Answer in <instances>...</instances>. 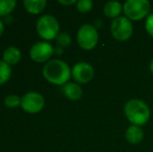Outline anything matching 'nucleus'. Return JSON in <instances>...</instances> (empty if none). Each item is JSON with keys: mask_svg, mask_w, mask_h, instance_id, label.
I'll use <instances>...</instances> for the list:
<instances>
[{"mask_svg": "<svg viewBox=\"0 0 153 152\" xmlns=\"http://www.w3.org/2000/svg\"><path fill=\"white\" fill-rule=\"evenodd\" d=\"M43 75L45 79L53 85H65L72 75V71L68 64L61 59H52L43 67Z\"/></svg>", "mask_w": 153, "mask_h": 152, "instance_id": "nucleus-1", "label": "nucleus"}, {"mask_svg": "<svg viewBox=\"0 0 153 152\" xmlns=\"http://www.w3.org/2000/svg\"><path fill=\"white\" fill-rule=\"evenodd\" d=\"M124 113L126 118L137 126L145 125L150 118V110L148 105L139 99H131L125 104Z\"/></svg>", "mask_w": 153, "mask_h": 152, "instance_id": "nucleus-2", "label": "nucleus"}, {"mask_svg": "<svg viewBox=\"0 0 153 152\" xmlns=\"http://www.w3.org/2000/svg\"><path fill=\"white\" fill-rule=\"evenodd\" d=\"M36 31L38 35L45 41L56 39L59 33V21L52 15H44L36 21Z\"/></svg>", "mask_w": 153, "mask_h": 152, "instance_id": "nucleus-3", "label": "nucleus"}, {"mask_svg": "<svg viewBox=\"0 0 153 152\" xmlns=\"http://www.w3.org/2000/svg\"><path fill=\"white\" fill-rule=\"evenodd\" d=\"M127 19L141 20L148 15L150 10V3L147 0H128L123 6Z\"/></svg>", "mask_w": 153, "mask_h": 152, "instance_id": "nucleus-4", "label": "nucleus"}, {"mask_svg": "<svg viewBox=\"0 0 153 152\" xmlns=\"http://www.w3.org/2000/svg\"><path fill=\"white\" fill-rule=\"evenodd\" d=\"M77 42L85 50H91L98 43V33L94 25L85 24L77 33Z\"/></svg>", "mask_w": 153, "mask_h": 152, "instance_id": "nucleus-5", "label": "nucleus"}, {"mask_svg": "<svg viewBox=\"0 0 153 152\" xmlns=\"http://www.w3.org/2000/svg\"><path fill=\"white\" fill-rule=\"evenodd\" d=\"M111 31L116 40L123 42L131 37L133 31V26L130 20L126 17H118L113 21L111 25Z\"/></svg>", "mask_w": 153, "mask_h": 152, "instance_id": "nucleus-6", "label": "nucleus"}, {"mask_svg": "<svg viewBox=\"0 0 153 152\" xmlns=\"http://www.w3.org/2000/svg\"><path fill=\"white\" fill-rule=\"evenodd\" d=\"M45 105L44 97L36 92H28L21 98V108L29 114L41 112Z\"/></svg>", "mask_w": 153, "mask_h": 152, "instance_id": "nucleus-7", "label": "nucleus"}, {"mask_svg": "<svg viewBox=\"0 0 153 152\" xmlns=\"http://www.w3.org/2000/svg\"><path fill=\"white\" fill-rule=\"evenodd\" d=\"M54 53V48L48 42H38L30 48L29 56L36 63L47 62Z\"/></svg>", "mask_w": 153, "mask_h": 152, "instance_id": "nucleus-8", "label": "nucleus"}, {"mask_svg": "<svg viewBox=\"0 0 153 152\" xmlns=\"http://www.w3.org/2000/svg\"><path fill=\"white\" fill-rule=\"evenodd\" d=\"M72 76L77 82L87 83L94 77V69L88 63H78L73 67Z\"/></svg>", "mask_w": 153, "mask_h": 152, "instance_id": "nucleus-9", "label": "nucleus"}, {"mask_svg": "<svg viewBox=\"0 0 153 152\" xmlns=\"http://www.w3.org/2000/svg\"><path fill=\"white\" fill-rule=\"evenodd\" d=\"M125 138L130 144H139L144 138V131L140 126L130 125L126 129Z\"/></svg>", "mask_w": 153, "mask_h": 152, "instance_id": "nucleus-10", "label": "nucleus"}, {"mask_svg": "<svg viewBox=\"0 0 153 152\" xmlns=\"http://www.w3.org/2000/svg\"><path fill=\"white\" fill-rule=\"evenodd\" d=\"M2 61L5 62L7 65H16L21 59V51L15 46L7 47L2 54Z\"/></svg>", "mask_w": 153, "mask_h": 152, "instance_id": "nucleus-11", "label": "nucleus"}, {"mask_svg": "<svg viewBox=\"0 0 153 152\" xmlns=\"http://www.w3.org/2000/svg\"><path fill=\"white\" fill-rule=\"evenodd\" d=\"M62 92L66 95V97L70 100H78L82 96V90H81L80 85L73 82L66 83L62 87Z\"/></svg>", "mask_w": 153, "mask_h": 152, "instance_id": "nucleus-12", "label": "nucleus"}, {"mask_svg": "<svg viewBox=\"0 0 153 152\" xmlns=\"http://www.w3.org/2000/svg\"><path fill=\"white\" fill-rule=\"evenodd\" d=\"M23 4H24V7L27 12L36 15L44 10L47 1L46 0H24Z\"/></svg>", "mask_w": 153, "mask_h": 152, "instance_id": "nucleus-13", "label": "nucleus"}, {"mask_svg": "<svg viewBox=\"0 0 153 152\" xmlns=\"http://www.w3.org/2000/svg\"><path fill=\"white\" fill-rule=\"evenodd\" d=\"M104 15L108 18H117L122 12V5L120 2L109 1L104 5Z\"/></svg>", "mask_w": 153, "mask_h": 152, "instance_id": "nucleus-14", "label": "nucleus"}, {"mask_svg": "<svg viewBox=\"0 0 153 152\" xmlns=\"http://www.w3.org/2000/svg\"><path fill=\"white\" fill-rule=\"evenodd\" d=\"M17 2L15 0H0V17H6L15 10Z\"/></svg>", "mask_w": 153, "mask_h": 152, "instance_id": "nucleus-15", "label": "nucleus"}, {"mask_svg": "<svg viewBox=\"0 0 153 152\" xmlns=\"http://www.w3.org/2000/svg\"><path fill=\"white\" fill-rule=\"evenodd\" d=\"M12 75V68L3 61H0V85L5 83Z\"/></svg>", "mask_w": 153, "mask_h": 152, "instance_id": "nucleus-16", "label": "nucleus"}, {"mask_svg": "<svg viewBox=\"0 0 153 152\" xmlns=\"http://www.w3.org/2000/svg\"><path fill=\"white\" fill-rule=\"evenodd\" d=\"M4 104L10 108H17V106L21 105V98L17 95H8L4 98Z\"/></svg>", "mask_w": 153, "mask_h": 152, "instance_id": "nucleus-17", "label": "nucleus"}, {"mask_svg": "<svg viewBox=\"0 0 153 152\" xmlns=\"http://www.w3.org/2000/svg\"><path fill=\"white\" fill-rule=\"evenodd\" d=\"M56 43L61 47H68L71 44V37L67 33H59L56 37Z\"/></svg>", "mask_w": 153, "mask_h": 152, "instance_id": "nucleus-18", "label": "nucleus"}, {"mask_svg": "<svg viewBox=\"0 0 153 152\" xmlns=\"http://www.w3.org/2000/svg\"><path fill=\"white\" fill-rule=\"evenodd\" d=\"M93 2L91 0H79L77 2V10L81 13H88L92 10Z\"/></svg>", "mask_w": 153, "mask_h": 152, "instance_id": "nucleus-19", "label": "nucleus"}, {"mask_svg": "<svg viewBox=\"0 0 153 152\" xmlns=\"http://www.w3.org/2000/svg\"><path fill=\"white\" fill-rule=\"evenodd\" d=\"M146 29H147L148 33L153 37V14L150 15L146 20Z\"/></svg>", "mask_w": 153, "mask_h": 152, "instance_id": "nucleus-20", "label": "nucleus"}, {"mask_svg": "<svg viewBox=\"0 0 153 152\" xmlns=\"http://www.w3.org/2000/svg\"><path fill=\"white\" fill-rule=\"evenodd\" d=\"M59 3L61 4H64V5H71V4H74V3H77L75 0H70V1H62V0H59Z\"/></svg>", "mask_w": 153, "mask_h": 152, "instance_id": "nucleus-21", "label": "nucleus"}, {"mask_svg": "<svg viewBox=\"0 0 153 152\" xmlns=\"http://www.w3.org/2000/svg\"><path fill=\"white\" fill-rule=\"evenodd\" d=\"M3 31H4V24H3V22L0 20V37H1V35L3 33Z\"/></svg>", "mask_w": 153, "mask_h": 152, "instance_id": "nucleus-22", "label": "nucleus"}, {"mask_svg": "<svg viewBox=\"0 0 153 152\" xmlns=\"http://www.w3.org/2000/svg\"><path fill=\"white\" fill-rule=\"evenodd\" d=\"M54 53H56V54H62V49L59 48H59H55L54 49Z\"/></svg>", "mask_w": 153, "mask_h": 152, "instance_id": "nucleus-23", "label": "nucleus"}, {"mask_svg": "<svg viewBox=\"0 0 153 152\" xmlns=\"http://www.w3.org/2000/svg\"><path fill=\"white\" fill-rule=\"evenodd\" d=\"M150 70H151V72L153 74V61L151 62V64H150Z\"/></svg>", "mask_w": 153, "mask_h": 152, "instance_id": "nucleus-24", "label": "nucleus"}]
</instances>
